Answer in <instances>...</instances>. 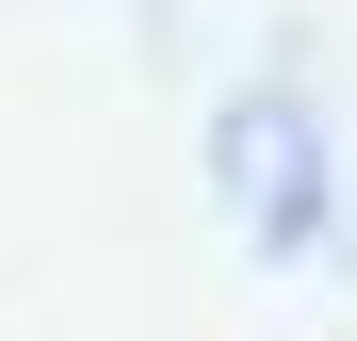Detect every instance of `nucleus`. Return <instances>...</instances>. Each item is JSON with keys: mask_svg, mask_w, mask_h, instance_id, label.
Returning a JSON list of instances; mask_svg holds the SVG:
<instances>
[{"mask_svg": "<svg viewBox=\"0 0 357 341\" xmlns=\"http://www.w3.org/2000/svg\"><path fill=\"white\" fill-rule=\"evenodd\" d=\"M227 146H244V195H260V227H276V244H309V227H325V195H309V162H292V114L260 98Z\"/></svg>", "mask_w": 357, "mask_h": 341, "instance_id": "1", "label": "nucleus"}]
</instances>
